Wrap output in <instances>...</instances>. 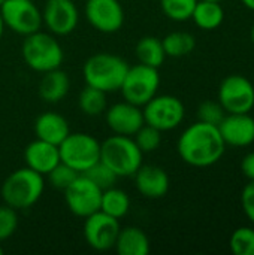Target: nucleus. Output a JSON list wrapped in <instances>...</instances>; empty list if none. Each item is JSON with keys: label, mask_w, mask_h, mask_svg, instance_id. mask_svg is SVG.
I'll use <instances>...</instances> for the list:
<instances>
[{"label": "nucleus", "mask_w": 254, "mask_h": 255, "mask_svg": "<svg viewBox=\"0 0 254 255\" xmlns=\"http://www.w3.org/2000/svg\"><path fill=\"white\" fill-rule=\"evenodd\" d=\"M177 151L186 164L192 167H210L222 160L226 143L217 126L198 121L181 133Z\"/></svg>", "instance_id": "nucleus-1"}, {"label": "nucleus", "mask_w": 254, "mask_h": 255, "mask_svg": "<svg viewBox=\"0 0 254 255\" xmlns=\"http://www.w3.org/2000/svg\"><path fill=\"white\" fill-rule=\"evenodd\" d=\"M45 190L43 175L31 170L30 167H21L12 172L0 188L3 203L15 211H24L39 202Z\"/></svg>", "instance_id": "nucleus-2"}, {"label": "nucleus", "mask_w": 254, "mask_h": 255, "mask_svg": "<svg viewBox=\"0 0 254 255\" xmlns=\"http://www.w3.org/2000/svg\"><path fill=\"white\" fill-rule=\"evenodd\" d=\"M127 69L129 63L120 55L97 52L85 61L82 67V76L85 85L99 88L108 94L120 91Z\"/></svg>", "instance_id": "nucleus-3"}, {"label": "nucleus", "mask_w": 254, "mask_h": 255, "mask_svg": "<svg viewBox=\"0 0 254 255\" xmlns=\"http://www.w3.org/2000/svg\"><path fill=\"white\" fill-rule=\"evenodd\" d=\"M144 152L130 136L114 134L100 143V161L118 178H130L142 166Z\"/></svg>", "instance_id": "nucleus-4"}, {"label": "nucleus", "mask_w": 254, "mask_h": 255, "mask_svg": "<svg viewBox=\"0 0 254 255\" xmlns=\"http://www.w3.org/2000/svg\"><path fill=\"white\" fill-rule=\"evenodd\" d=\"M21 54L25 64L39 73L58 69L64 58V52L58 40L52 34L40 30L24 36Z\"/></svg>", "instance_id": "nucleus-5"}, {"label": "nucleus", "mask_w": 254, "mask_h": 255, "mask_svg": "<svg viewBox=\"0 0 254 255\" xmlns=\"http://www.w3.org/2000/svg\"><path fill=\"white\" fill-rule=\"evenodd\" d=\"M58 151L60 161L70 166L78 173H85L100 161V142L88 133L70 131L58 145Z\"/></svg>", "instance_id": "nucleus-6"}, {"label": "nucleus", "mask_w": 254, "mask_h": 255, "mask_svg": "<svg viewBox=\"0 0 254 255\" xmlns=\"http://www.w3.org/2000/svg\"><path fill=\"white\" fill-rule=\"evenodd\" d=\"M159 87V69L139 63L135 66H129L120 91L126 102L142 108L148 100H151L157 94Z\"/></svg>", "instance_id": "nucleus-7"}, {"label": "nucleus", "mask_w": 254, "mask_h": 255, "mask_svg": "<svg viewBox=\"0 0 254 255\" xmlns=\"http://www.w3.org/2000/svg\"><path fill=\"white\" fill-rule=\"evenodd\" d=\"M142 108L145 124L160 131H171L177 128L186 117L184 103L171 94H156Z\"/></svg>", "instance_id": "nucleus-8"}, {"label": "nucleus", "mask_w": 254, "mask_h": 255, "mask_svg": "<svg viewBox=\"0 0 254 255\" xmlns=\"http://www.w3.org/2000/svg\"><path fill=\"white\" fill-rule=\"evenodd\" d=\"M4 27L21 36L39 31L42 27V10L33 0H6L0 6Z\"/></svg>", "instance_id": "nucleus-9"}, {"label": "nucleus", "mask_w": 254, "mask_h": 255, "mask_svg": "<svg viewBox=\"0 0 254 255\" xmlns=\"http://www.w3.org/2000/svg\"><path fill=\"white\" fill-rule=\"evenodd\" d=\"M217 97L226 114H250L254 108L253 82L243 75H229L222 81Z\"/></svg>", "instance_id": "nucleus-10"}, {"label": "nucleus", "mask_w": 254, "mask_h": 255, "mask_svg": "<svg viewBox=\"0 0 254 255\" xmlns=\"http://www.w3.org/2000/svg\"><path fill=\"white\" fill-rule=\"evenodd\" d=\"M102 191L103 190L81 173L63 193L67 209L75 217L87 218L88 215L100 211Z\"/></svg>", "instance_id": "nucleus-11"}, {"label": "nucleus", "mask_w": 254, "mask_h": 255, "mask_svg": "<svg viewBox=\"0 0 254 255\" xmlns=\"http://www.w3.org/2000/svg\"><path fill=\"white\" fill-rule=\"evenodd\" d=\"M84 238L88 247L94 251L105 253L114 250L115 241L121 230L120 220L97 211L84 218Z\"/></svg>", "instance_id": "nucleus-12"}, {"label": "nucleus", "mask_w": 254, "mask_h": 255, "mask_svg": "<svg viewBox=\"0 0 254 255\" xmlns=\"http://www.w3.org/2000/svg\"><path fill=\"white\" fill-rule=\"evenodd\" d=\"M42 22L51 34L67 36L79 22L78 7L72 0H48L42 9Z\"/></svg>", "instance_id": "nucleus-13"}, {"label": "nucleus", "mask_w": 254, "mask_h": 255, "mask_svg": "<svg viewBox=\"0 0 254 255\" xmlns=\"http://www.w3.org/2000/svg\"><path fill=\"white\" fill-rule=\"evenodd\" d=\"M85 18L100 33H115L124 24V9L118 0H87Z\"/></svg>", "instance_id": "nucleus-14"}, {"label": "nucleus", "mask_w": 254, "mask_h": 255, "mask_svg": "<svg viewBox=\"0 0 254 255\" xmlns=\"http://www.w3.org/2000/svg\"><path fill=\"white\" fill-rule=\"evenodd\" d=\"M105 120L114 134L130 137H133V134L145 124L141 106H136L126 100L106 108Z\"/></svg>", "instance_id": "nucleus-15"}, {"label": "nucleus", "mask_w": 254, "mask_h": 255, "mask_svg": "<svg viewBox=\"0 0 254 255\" xmlns=\"http://www.w3.org/2000/svg\"><path fill=\"white\" fill-rule=\"evenodd\" d=\"M217 127L226 146L244 148L254 142V118L250 114H226Z\"/></svg>", "instance_id": "nucleus-16"}, {"label": "nucleus", "mask_w": 254, "mask_h": 255, "mask_svg": "<svg viewBox=\"0 0 254 255\" xmlns=\"http://www.w3.org/2000/svg\"><path fill=\"white\" fill-rule=\"evenodd\" d=\"M136 190L145 199L157 200L168 194L169 191V175L165 169L154 164H142L133 175Z\"/></svg>", "instance_id": "nucleus-17"}, {"label": "nucleus", "mask_w": 254, "mask_h": 255, "mask_svg": "<svg viewBox=\"0 0 254 255\" xmlns=\"http://www.w3.org/2000/svg\"><path fill=\"white\" fill-rule=\"evenodd\" d=\"M24 161L27 167L46 176L60 163L58 146L36 137V140L30 142L25 146Z\"/></svg>", "instance_id": "nucleus-18"}, {"label": "nucleus", "mask_w": 254, "mask_h": 255, "mask_svg": "<svg viewBox=\"0 0 254 255\" xmlns=\"http://www.w3.org/2000/svg\"><path fill=\"white\" fill-rule=\"evenodd\" d=\"M69 133H70V127L67 120L57 112H51V111L43 112L34 121L36 137L54 143L57 146L66 139Z\"/></svg>", "instance_id": "nucleus-19"}, {"label": "nucleus", "mask_w": 254, "mask_h": 255, "mask_svg": "<svg viewBox=\"0 0 254 255\" xmlns=\"http://www.w3.org/2000/svg\"><path fill=\"white\" fill-rule=\"evenodd\" d=\"M70 90V78L69 75L58 69L45 72L39 82V97L46 103H58L61 102Z\"/></svg>", "instance_id": "nucleus-20"}, {"label": "nucleus", "mask_w": 254, "mask_h": 255, "mask_svg": "<svg viewBox=\"0 0 254 255\" xmlns=\"http://www.w3.org/2000/svg\"><path fill=\"white\" fill-rule=\"evenodd\" d=\"M114 250L118 255H148L151 244L142 229L130 226L120 230Z\"/></svg>", "instance_id": "nucleus-21"}, {"label": "nucleus", "mask_w": 254, "mask_h": 255, "mask_svg": "<svg viewBox=\"0 0 254 255\" xmlns=\"http://www.w3.org/2000/svg\"><path fill=\"white\" fill-rule=\"evenodd\" d=\"M190 19H193V22L202 30H216L225 21V9L220 1L198 0Z\"/></svg>", "instance_id": "nucleus-22"}, {"label": "nucleus", "mask_w": 254, "mask_h": 255, "mask_svg": "<svg viewBox=\"0 0 254 255\" xmlns=\"http://www.w3.org/2000/svg\"><path fill=\"white\" fill-rule=\"evenodd\" d=\"M135 52H136V58L141 64L156 67V69H159L166 60V52H165L162 39H159L156 36L141 37L136 43Z\"/></svg>", "instance_id": "nucleus-23"}, {"label": "nucleus", "mask_w": 254, "mask_h": 255, "mask_svg": "<svg viewBox=\"0 0 254 255\" xmlns=\"http://www.w3.org/2000/svg\"><path fill=\"white\" fill-rule=\"evenodd\" d=\"M100 211L121 220L124 218L130 211V197L124 190L117 188L115 185L111 188H106L102 191V200H100Z\"/></svg>", "instance_id": "nucleus-24"}, {"label": "nucleus", "mask_w": 254, "mask_h": 255, "mask_svg": "<svg viewBox=\"0 0 254 255\" xmlns=\"http://www.w3.org/2000/svg\"><path fill=\"white\" fill-rule=\"evenodd\" d=\"M166 57L180 58L186 57L196 48V39L187 31H172L162 39Z\"/></svg>", "instance_id": "nucleus-25"}, {"label": "nucleus", "mask_w": 254, "mask_h": 255, "mask_svg": "<svg viewBox=\"0 0 254 255\" xmlns=\"http://www.w3.org/2000/svg\"><path fill=\"white\" fill-rule=\"evenodd\" d=\"M78 106H79L81 112L88 117L102 115V114H105V111L108 108L106 93L99 88L85 85L78 96Z\"/></svg>", "instance_id": "nucleus-26"}, {"label": "nucleus", "mask_w": 254, "mask_h": 255, "mask_svg": "<svg viewBox=\"0 0 254 255\" xmlns=\"http://www.w3.org/2000/svg\"><path fill=\"white\" fill-rule=\"evenodd\" d=\"M198 0H160L163 13L177 22H183L192 18V12Z\"/></svg>", "instance_id": "nucleus-27"}, {"label": "nucleus", "mask_w": 254, "mask_h": 255, "mask_svg": "<svg viewBox=\"0 0 254 255\" xmlns=\"http://www.w3.org/2000/svg\"><path fill=\"white\" fill-rule=\"evenodd\" d=\"M229 248L235 255H254V229L238 227L229 239Z\"/></svg>", "instance_id": "nucleus-28"}, {"label": "nucleus", "mask_w": 254, "mask_h": 255, "mask_svg": "<svg viewBox=\"0 0 254 255\" xmlns=\"http://www.w3.org/2000/svg\"><path fill=\"white\" fill-rule=\"evenodd\" d=\"M133 139H135L136 145L139 146V149L144 154H148V152L156 151L160 146V143H162V131L151 127V126H148V124H144L133 134Z\"/></svg>", "instance_id": "nucleus-29"}, {"label": "nucleus", "mask_w": 254, "mask_h": 255, "mask_svg": "<svg viewBox=\"0 0 254 255\" xmlns=\"http://www.w3.org/2000/svg\"><path fill=\"white\" fill-rule=\"evenodd\" d=\"M79 175L81 173H78L75 169H72L70 166L60 161L46 176H48V181H49L51 187H54L55 190L64 191Z\"/></svg>", "instance_id": "nucleus-30"}, {"label": "nucleus", "mask_w": 254, "mask_h": 255, "mask_svg": "<svg viewBox=\"0 0 254 255\" xmlns=\"http://www.w3.org/2000/svg\"><path fill=\"white\" fill-rule=\"evenodd\" d=\"M90 181H93L100 190H106L115 185V182L118 181V176L102 161L96 163L93 167H90L85 173H84Z\"/></svg>", "instance_id": "nucleus-31"}, {"label": "nucleus", "mask_w": 254, "mask_h": 255, "mask_svg": "<svg viewBox=\"0 0 254 255\" xmlns=\"http://www.w3.org/2000/svg\"><path fill=\"white\" fill-rule=\"evenodd\" d=\"M226 111L223 109V106L214 100H207L204 103L199 105L198 108V120L207 124H213V126H219L222 123V120L225 118Z\"/></svg>", "instance_id": "nucleus-32"}, {"label": "nucleus", "mask_w": 254, "mask_h": 255, "mask_svg": "<svg viewBox=\"0 0 254 255\" xmlns=\"http://www.w3.org/2000/svg\"><path fill=\"white\" fill-rule=\"evenodd\" d=\"M18 227V214L7 205L0 206V244L13 236Z\"/></svg>", "instance_id": "nucleus-33"}, {"label": "nucleus", "mask_w": 254, "mask_h": 255, "mask_svg": "<svg viewBox=\"0 0 254 255\" xmlns=\"http://www.w3.org/2000/svg\"><path fill=\"white\" fill-rule=\"evenodd\" d=\"M241 208L254 226V181H249L241 191Z\"/></svg>", "instance_id": "nucleus-34"}, {"label": "nucleus", "mask_w": 254, "mask_h": 255, "mask_svg": "<svg viewBox=\"0 0 254 255\" xmlns=\"http://www.w3.org/2000/svg\"><path fill=\"white\" fill-rule=\"evenodd\" d=\"M241 172L243 175L249 179V181H254V151L249 152L243 161H241Z\"/></svg>", "instance_id": "nucleus-35"}, {"label": "nucleus", "mask_w": 254, "mask_h": 255, "mask_svg": "<svg viewBox=\"0 0 254 255\" xmlns=\"http://www.w3.org/2000/svg\"><path fill=\"white\" fill-rule=\"evenodd\" d=\"M241 3H243L247 9H250V10H253L254 12V0H241Z\"/></svg>", "instance_id": "nucleus-36"}, {"label": "nucleus", "mask_w": 254, "mask_h": 255, "mask_svg": "<svg viewBox=\"0 0 254 255\" xmlns=\"http://www.w3.org/2000/svg\"><path fill=\"white\" fill-rule=\"evenodd\" d=\"M4 24H3V19H1V15H0V39H1V36H3V33H4Z\"/></svg>", "instance_id": "nucleus-37"}, {"label": "nucleus", "mask_w": 254, "mask_h": 255, "mask_svg": "<svg viewBox=\"0 0 254 255\" xmlns=\"http://www.w3.org/2000/svg\"><path fill=\"white\" fill-rule=\"evenodd\" d=\"M250 37H252V42H253L254 45V24L253 27H252V30H250Z\"/></svg>", "instance_id": "nucleus-38"}, {"label": "nucleus", "mask_w": 254, "mask_h": 255, "mask_svg": "<svg viewBox=\"0 0 254 255\" xmlns=\"http://www.w3.org/2000/svg\"><path fill=\"white\" fill-rule=\"evenodd\" d=\"M4 254V250H3V247L0 245V255H3Z\"/></svg>", "instance_id": "nucleus-39"}, {"label": "nucleus", "mask_w": 254, "mask_h": 255, "mask_svg": "<svg viewBox=\"0 0 254 255\" xmlns=\"http://www.w3.org/2000/svg\"><path fill=\"white\" fill-rule=\"evenodd\" d=\"M4 1H6V0H0V6H1V4H3Z\"/></svg>", "instance_id": "nucleus-40"}, {"label": "nucleus", "mask_w": 254, "mask_h": 255, "mask_svg": "<svg viewBox=\"0 0 254 255\" xmlns=\"http://www.w3.org/2000/svg\"><path fill=\"white\" fill-rule=\"evenodd\" d=\"M211 1H222V0H211Z\"/></svg>", "instance_id": "nucleus-41"}]
</instances>
